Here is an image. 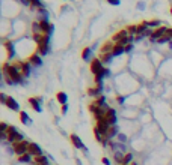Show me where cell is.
<instances>
[{
    "label": "cell",
    "mask_w": 172,
    "mask_h": 165,
    "mask_svg": "<svg viewBox=\"0 0 172 165\" xmlns=\"http://www.w3.org/2000/svg\"><path fill=\"white\" fill-rule=\"evenodd\" d=\"M3 75L12 78L15 84H23L24 82V77L21 74V62H17V63H5L3 65Z\"/></svg>",
    "instance_id": "6da1fadb"
},
{
    "label": "cell",
    "mask_w": 172,
    "mask_h": 165,
    "mask_svg": "<svg viewBox=\"0 0 172 165\" xmlns=\"http://www.w3.org/2000/svg\"><path fill=\"white\" fill-rule=\"evenodd\" d=\"M8 141L14 146V144H17V143L24 141V137H23V134L18 132V129H17L15 126H9V129H8Z\"/></svg>",
    "instance_id": "7a4b0ae2"
},
{
    "label": "cell",
    "mask_w": 172,
    "mask_h": 165,
    "mask_svg": "<svg viewBox=\"0 0 172 165\" xmlns=\"http://www.w3.org/2000/svg\"><path fill=\"white\" fill-rule=\"evenodd\" d=\"M29 146H30V143L26 141V140L21 141V143H17V144H14V153L18 155V156H23V155L29 153Z\"/></svg>",
    "instance_id": "3957f363"
},
{
    "label": "cell",
    "mask_w": 172,
    "mask_h": 165,
    "mask_svg": "<svg viewBox=\"0 0 172 165\" xmlns=\"http://www.w3.org/2000/svg\"><path fill=\"white\" fill-rule=\"evenodd\" d=\"M89 68H91V72H92L94 75H98V74H101V72L104 71V63H103L100 59H92Z\"/></svg>",
    "instance_id": "277c9868"
},
{
    "label": "cell",
    "mask_w": 172,
    "mask_h": 165,
    "mask_svg": "<svg viewBox=\"0 0 172 165\" xmlns=\"http://www.w3.org/2000/svg\"><path fill=\"white\" fill-rule=\"evenodd\" d=\"M89 111L94 114L95 120H101V119H104V117H106V110H104V108L97 107L95 104H91V105H89Z\"/></svg>",
    "instance_id": "5b68a950"
},
{
    "label": "cell",
    "mask_w": 172,
    "mask_h": 165,
    "mask_svg": "<svg viewBox=\"0 0 172 165\" xmlns=\"http://www.w3.org/2000/svg\"><path fill=\"white\" fill-rule=\"evenodd\" d=\"M168 29L169 27H165V26H160L159 29H154V32H153V36L150 38V41L151 42H157L160 38H163V36H166V33H168Z\"/></svg>",
    "instance_id": "8992f818"
},
{
    "label": "cell",
    "mask_w": 172,
    "mask_h": 165,
    "mask_svg": "<svg viewBox=\"0 0 172 165\" xmlns=\"http://www.w3.org/2000/svg\"><path fill=\"white\" fill-rule=\"evenodd\" d=\"M106 122L109 123V126H116V122H118L116 111L113 108H110V107L106 110Z\"/></svg>",
    "instance_id": "52a82bcc"
},
{
    "label": "cell",
    "mask_w": 172,
    "mask_h": 165,
    "mask_svg": "<svg viewBox=\"0 0 172 165\" xmlns=\"http://www.w3.org/2000/svg\"><path fill=\"white\" fill-rule=\"evenodd\" d=\"M70 140H71V143H73V146H74L76 149H80V150H83L85 153L88 152V149L85 147V144H83V141H82V138H80L79 135H76V134H71Z\"/></svg>",
    "instance_id": "ba28073f"
},
{
    "label": "cell",
    "mask_w": 172,
    "mask_h": 165,
    "mask_svg": "<svg viewBox=\"0 0 172 165\" xmlns=\"http://www.w3.org/2000/svg\"><path fill=\"white\" fill-rule=\"evenodd\" d=\"M40 24H41V30H43L44 35H51V33H53L54 26H53L51 23H48V20H43V21H40Z\"/></svg>",
    "instance_id": "9c48e42d"
},
{
    "label": "cell",
    "mask_w": 172,
    "mask_h": 165,
    "mask_svg": "<svg viewBox=\"0 0 172 165\" xmlns=\"http://www.w3.org/2000/svg\"><path fill=\"white\" fill-rule=\"evenodd\" d=\"M129 36H130L129 30H127V29H122V30H119V32H118V33L112 38V41L115 42V44H118V42H121L122 39H127Z\"/></svg>",
    "instance_id": "30bf717a"
},
{
    "label": "cell",
    "mask_w": 172,
    "mask_h": 165,
    "mask_svg": "<svg viewBox=\"0 0 172 165\" xmlns=\"http://www.w3.org/2000/svg\"><path fill=\"white\" fill-rule=\"evenodd\" d=\"M27 62H29L32 66H41V65H43V59H41V56L36 54V53L30 54L29 59H27Z\"/></svg>",
    "instance_id": "8fae6325"
},
{
    "label": "cell",
    "mask_w": 172,
    "mask_h": 165,
    "mask_svg": "<svg viewBox=\"0 0 172 165\" xmlns=\"http://www.w3.org/2000/svg\"><path fill=\"white\" fill-rule=\"evenodd\" d=\"M101 92H103V86H95V87H91V89L88 90V95L97 99V98L103 96V95H101Z\"/></svg>",
    "instance_id": "7c38bea8"
},
{
    "label": "cell",
    "mask_w": 172,
    "mask_h": 165,
    "mask_svg": "<svg viewBox=\"0 0 172 165\" xmlns=\"http://www.w3.org/2000/svg\"><path fill=\"white\" fill-rule=\"evenodd\" d=\"M29 104L32 105V108L36 113H41L43 111V108H41V98H29Z\"/></svg>",
    "instance_id": "4fadbf2b"
},
{
    "label": "cell",
    "mask_w": 172,
    "mask_h": 165,
    "mask_svg": "<svg viewBox=\"0 0 172 165\" xmlns=\"http://www.w3.org/2000/svg\"><path fill=\"white\" fill-rule=\"evenodd\" d=\"M29 153L35 158V156L43 155V150H41V147H40L36 143H30V146H29Z\"/></svg>",
    "instance_id": "5bb4252c"
},
{
    "label": "cell",
    "mask_w": 172,
    "mask_h": 165,
    "mask_svg": "<svg viewBox=\"0 0 172 165\" xmlns=\"http://www.w3.org/2000/svg\"><path fill=\"white\" fill-rule=\"evenodd\" d=\"M113 48H115V45H113V42L107 41L103 47H101V50H100V54H112V51H113Z\"/></svg>",
    "instance_id": "9a60e30c"
},
{
    "label": "cell",
    "mask_w": 172,
    "mask_h": 165,
    "mask_svg": "<svg viewBox=\"0 0 172 165\" xmlns=\"http://www.w3.org/2000/svg\"><path fill=\"white\" fill-rule=\"evenodd\" d=\"M6 107L9 108V110H12V111H20V105H18V102L14 99V98H8V101H6Z\"/></svg>",
    "instance_id": "2e32d148"
},
{
    "label": "cell",
    "mask_w": 172,
    "mask_h": 165,
    "mask_svg": "<svg viewBox=\"0 0 172 165\" xmlns=\"http://www.w3.org/2000/svg\"><path fill=\"white\" fill-rule=\"evenodd\" d=\"M118 135H119V132H118V126H110L104 138H107V140L110 141L112 138H115V137H118Z\"/></svg>",
    "instance_id": "e0dca14e"
},
{
    "label": "cell",
    "mask_w": 172,
    "mask_h": 165,
    "mask_svg": "<svg viewBox=\"0 0 172 165\" xmlns=\"http://www.w3.org/2000/svg\"><path fill=\"white\" fill-rule=\"evenodd\" d=\"M33 164H36V165H48V158H47L45 155L35 156V158H33Z\"/></svg>",
    "instance_id": "ac0fdd59"
},
{
    "label": "cell",
    "mask_w": 172,
    "mask_h": 165,
    "mask_svg": "<svg viewBox=\"0 0 172 165\" xmlns=\"http://www.w3.org/2000/svg\"><path fill=\"white\" fill-rule=\"evenodd\" d=\"M56 99H57V102H59L60 105H67L68 95H67L65 92H57V95H56Z\"/></svg>",
    "instance_id": "d6986e66"
},
{
    "label": "cell",
    "mask_w": 172,
    "mask_h": 165,
    "mask_svg": "<svg viewBox=\"0 0 172 165\" xmlns=\"http://www.w3.org/2000/svg\"><path fill=\"white\" fill-rule=\"evenodd\" d=\"M30 63L29 62H21V74H23V77H29V74H30Z\"/></svg>",
    "instance_id": "ffe728a7"
},
{
    "label": "cell",
    "mask_w": 172,
    "mask_h": 165,
    "mask_svg": "<svg viewBox=\"0 0 172 165\" xmlns=\"http://www.w3.org/2000/svg\"><path fill=\"white\" fill-rule=\"evenodd\" d=\"M94 104H95L97 107H100V108H104V110H107V108H109V107H107V104H106V98H104V96L97 98V99L94 101Z\"/></svg>",
    "instance_id": "44dd1931"
},
{
    "label": "cell",
    "mask_w": 172,
    "mask_h": 165,
    "mask_svg": "<svg viewBox=\"0 0 172 165\" xmlns=\"http://www.w3.org/2000/svg\"><path fill=\"white\" fill-rule=\"evenodd\" d=\"M5 47H6V50H8V57L12 59V57L15 56V48H14L12 42H5Z\"/></svg>",
    "instance_id": "7402d4cb"
},
{
    "label": "cell",
    "mask_w": 172,
    "mask_h": 165,
    "mask_svg": "<svg viewBox=\"0 0 172 165\" xmlns=\"http://www.w3.org/2000/svg\"><path fill=\"white\" fill-rule=\"evenodd\" d=\"M20 120H21V123H24V125L32 123V120H30V117H29V114L26 111H20Z\"/></svg>",
    "instance_id": "603a6c76"
},
{
    "label": "cell",
    "mask_w": 172,
    "mask_h": 165,
    "mask_svg": "<svg viewBox=\"0 0 172 165\" xmlns=\"http://www.w3.org/2000/svg\"><path fill=\"white\" fill-rule=\"evenodd\" d=\"M18 161L23 162V164H29V162H33V156L30 153H26L23 156H18Z\"/></svg>",
    "instance_id": "cb8c5ba5"
},
{
    "label": "cell",
    "mask_w": 172,
    "mask_h": 165,
    "mask_svg": "<svg viewBox=\"0 0 172 165\" xmlns=\"http://www.w3.org/2000/svg\"><path fill=\"white\" fill-rule=\"evenodd\" d=\"M124 53H126V47H122V45H116V44H115V48H113L112 54H113V56H121V54H124Z\"/></svg>",
    "instance_id": "d4e9b609"
},
{
    "label": "cell",
    "mask_w": 172,
    "mask_h": 165,
    "mask_svg": "<svg viewBox=\"0 0 172 165\" xmlns=\"http://www.w3.org/2000/svg\"><path fill=\"white\" fill-rule=\"evenodd\" d=\"M91 56H92V48H89V47L83 48V51H82V59H83V60H89Z\"/></svg>",
    "instance_id": "484cf974"
},
{
    "label": "cell",
    "mask_w": 172,
    "mask_h": 165,
    "mask_svg": "<svg viewBox=\"0 0 172 165\" xmlns=\"http://www.w3.org/2000/svg\"><path fill=\"white\" fill-rule=\"evenodd\" d=\"M143 24L146 27H154V29H159L160 27V21L159 20H151V21H143Z\"/></svg>",
    "instance_id": "4316f807"
},
{
    "label": "cell",
    "mask_w": 172,
    "mask_h": 165,
    "mask_svg": "<svg viewBox=\"0 0 172 165\" xmlns=\"http://www.w3.org/2000/svg\"><path fill=\"white\" fill-rule=\"evenodd\" d=\"M124 156L126 155H122V152H115V162L118 165H122L124 164Z\"/></svg>",
    "instance_id": "83f0119b"
},
{
    "label": "cell",
    "mask_w": 172,
    "mask_h": 165,
    "mask_svg": "<svg viewBox=\"0 0 172 165\" xmlns=\"http://www.w3.org/2000/svg\"><path fill=\"white\" fill-rule=\"evenodd\" d=\"M112 57H113V54H100V57H98V59H100L104 65H107V63H110Z\"/></svg>",
    "instance_id": "f1b7e54d"
},
{
    "label": "cell",
    "mask_w": 172,
    "mask_h": 165,
    "mask_svg": "<svg viewBox=\"0 0 172 165\" xmlns=\"http://www.w3.org/2000/svg\"><path fill=\"white\" fill-rule=\"evenodd\" d=\"M146 30H148V27H146L143 23H142V24H139V26H137V36H142V38H143V35H145V32H146Z\"/></svg>",
    "instance_id": "f546056e"
},
{
    "label": "cell",
    "mask_w": 172,
    "mask_h": 165,
    "mask_svg": "<svg viewBox=\"0 0 172 165\" xmlns=\"http://www.w3.org/2000/svg\"><path fill=\"white\" fill-rule=\"evenodd\" d=\"M32 32H33V35H35V33H43V30H41V24L35 21V23L32 24Z\"/></svg>",
    "instance_id": "4dcf8cb0"
},
{
    "label": "cell",
    "mask_w": 172,
    "mask_h": 165,
    "mask_svg": "<svg viewBox=\"0 0 172 165\" xmlns=\"http://www.w3.org/2000/svg\"><path fill=\"white\" fill-rule=\"evenodd\" d=\"M127 30H129L130 36H137V26H129V27H126Z\"/></svg>",
    "instance_id": "1f68e13d"
},
{
    "label": "cell",
    "mask_w": 172,
    "mask_h": 165,
    "mask_svg": "<svg viewBox=\"0 0 172 165\" xmlns=\"http://www.w3.org/2000/svg\"><path fill=\"white\" fill-rule=\"evenodd\" d=\"M133 164V153H126L124 156V165H130Z\"/></svg>",
    "instance_id": "d6a6232c"
},
{
    "label": "cell",
    "mask_w": 172,
    "mask_h": 165,
    "mask_svg": "<svg viewBox=\"0 0 172 165\" xmlns=\"http://www.w3.org/2000/svg\"><path fill=\"white\" fill-rule=\"evenodd\" d=\"M30 6H35V8H38V9H43L44 8L41 0H30Z\"/></svg>",
    "instance_id": "836d02e7"
},
{
    "label": "cell",
    "mask_w": 172,
    "mask_h": 165,
    "mask_svg": "<svg viewBox=\"0 0 172 165\" xmlns=\"http://www.w3.org/2000/svg\"><path fill=\"white\" fill-rule=\"evenodd\" d=\"M8 129H9V125H6L5 122L0 123V132H6L8 134Z\"/></svg>",
    "instance_id": "e575fe53"
},
{
    "label": "cell",
    "mask_w": 172,
    "mask_h": 165,
    "mask_svg": "<svg viewBox=\"0 0 172 165\" xmlns=\"http://www.w3.org/2000/svg\"><path fill=\"white\" fill-rule=\"evenodd\" d=\"M172 39L171 38H169V36H168V35H166V36H163V38H160V39H159V41H157V44H166V42H171Z\"/></svg>",
    "instance_id": "d590c367"
},
{
    "label": "cell",
    "mask_w": 172,
    "mask_h": 165,
    "mask_svg": "<svg viewBox=\"0 0 172 165\" xmlns=\"http://www.w3.org/2000/svg\"><path fill=\"white\" fill-rule=\"evenodd\" d=\"M8 98H9V96H6L5 93H0V102H2V104H5V105H6V101H8Z\"/></svg>",
    "instance_id": "8d00e7d4"
},
{
    "label": "cell",
    "mask_w": 172,
    "mask_h": 165,
    "mask_svg": "<svg viewBox=\"0 0 172 165\" xmlns=\"http://www.w3.org/2000/svg\"><path fill=\"white\" fill-rule=\"evenodd\" d=\"M109 5H112V6H118L119 3H121V0H106Z\"/></svg>",
    "instance_id": "74e56055"
},
{
    "label": "cell",
    "mask_w": 172,
    "mask_h": 165,
    "mask_svg": "<svg viewBox=\"0 0 172 165\" xmlns=\"http://www.w3.org/2000/svg\"><path fill=\"white\" fill-rule=\"evenodd\" d=\"M116 102H118L119 105H122V104L126 102V98H124V96H118V98H116Z\"/></svg>",
    "instance_id": "f35d334b"
},
{
    "label": "cell",
    "mask_w": 172,
    "mask_h": 165,
    "mask_svg": "<svg viewBox=\"0 0 172 165\" xmlns=\"http://www.w3.org/2000/svg\"><path fill=\"white\" fill-rule=\"evenodd\" d=\"M118 140H119V143H121V141L126 143V141H127V137H126L124 134H119V135H118Z\"/></svg>",
    "instance_id": "ab89813d"
},
{
    "label": "cell",
    "mask_w": 172,
    "mask_h": 165,
    "mask_svg": "<svg viewBox=\"0 0 172 165\" xmlns=\"http://www.w3.org/2000/svg\"><path fill=\"white\" fill-rule=\"evenodd\" d=\"M103 75H104V78H107V77H110V69H107V68H104V71H103Z\"/></svg>",
    "instance_id": "60d3db41"
},
{
    "label": "cell",
    "mask_w": 172,
    "mask_h": 165,
    "mask_svg": "<svg viewBox=\"0 0 172 165\" xmlns=\"http://www.w3.org/2000/svg\"><path fill=\"white\" fill-rule=\"evenodd\" d=\"M3 77H5V81L8 82V84H11V86H12V84H15V81H14L12 78H9V77H6V75H3Z\"/></svg>",
    "instance_id": "b9f144b4"
},
{
    "label": "cell",
    "mask_w": 172,
    "mask_h": 165,
    "mask_svg": "<svg viewBox=\"0 0 172 165\" xmlns=\"http://www.w3.org/2000/svg\"><path fill=\"white\" fill-rule=\"evenodd\" d=\"M137 9L143 11V9H145V3H143V2H139V3H137Z\"/></svg>",
    "instance_id": "7bdbcfd3"
},
{
    "label": "cell",
    "mask_w": 172,
    "mask_h": 165,
    "mask_svg": "<svg viewBox=\"0 0 172 165\" xmlns=\"http://www.w3.org/2000/svg\"><path fill=\"white\" fill-rule=\"evenodd\" d=\"M101 162H103V165H110V161H109V158H103V159H101Z\"/></svg>",
    "instance_id": "ee69618b"
},
{
    "label": "cell",
    "mask_w": 172,
    "mask_h": 165,
    "mask_svg": "<svg viewBox=\"0 0 172 165\" xmlns=\"http://www.w3.org/2000/svg\"><path fill=\"white\" fill-rule=\"evenodd\" d=\"M131 50H133V44H129V45L126 47V53H130Z\"/></svg>",
    "instance_id": "f6af8a7d"
},
{
    "label": "cell",
    "mask_w": 172,
    "mask_h": 165,
    "mask_svg": "<svg viewBox=\"0 0 172 165\" xmlns=\"http://www.w3.org/2000/svg\"><path fill=\"white\" fill-rule=\"evenodd\" d=\"M68 111V105H62V114H67Z\"/></svg>",
    "instance_id": "bcb514c9"
},
{
    "label": "cell",
    "mask_w": 172,
    "mask_h": 165,
    "mask_svg": "<svg viewBox=\"0 0 172 165\" xmlns=\"http://www.w3.org/2000/svg\"><path fill=\"white\" fill-rule=\"evenodd\" d=\"M21 3H23L24 6H30V0H21Z\"/></svg>",
    "instance_id": "7dc6e473"
},
{
    "label": "cell",
    "mask_w": 172,
    "mask_h": 165,
    "mask_svg": "<svg viewBox=\"0 0 172 165\" xmlns=\"http://www.w3.org/2000/svg\"><path fill=\"white\" fill-rule=\"evenodd\" d=\"M166 35H168V36H169V38L172 39V29H171V27L168 29V33H166Z\"/></svg>",
    "instance_id": "c3c4849f"
},
{
    "label": "cell",
    "mask_w": 172,
    "mask_h": 165,
    "mask_svg": "<svg viewBox=\"0 0 172 165\" xmlns=\"http://www.w3.org/2000/svg\"><path fill=\"white\" fill-rule=\"evenodd\" d=\"M77 165H82V161H79V159H77Z\"/></svg>",
    "instance_id": "681fc988"
},
{
    "label": "cell",
    "mask_w": 172,
    "mask_h": 165,
    "mask_svg": "<svg viewBox=\"0 0 172 165\" xmlns=\"http://www.w3.org/2000/svg\"><path fill=\"white\" fill-rule=\"evenodd\" d=\"M169 47H171V48H172V42H169Z\"/></svg>",
    "instance_id": "f907efd6"
},
{
    "label": "cell",
    "mask_w": 172,
    "mask_h": 165,
    "mask_svg": "<svg viewBox=\"0 0 172 165\" xmlns=\"http://www.w3.org/2000/svg\"><path fill=\"white\" fill-rule=\"evenodd\" d=\"M130 165H137V164H136V162H133V164H130Z\"/></svg>",
    "instance_id": "816d5d0a"
},
{
    "label": "cell",
    "mask_w": 172,
    "mask_h": 165,
    "mask_svg": "<svg viewBox=\"0 0 172 165\" xmlns=\"http://www.w3.org/2000/svg\"><path fill=\"white\" fill-rule=\"evenodd\" d=\"M171 15H172V6H171Z\"/></svg>",
    "instance_id": "f5cc1de1"
},
{
    "label": "cell",
    "mask_w": 172,
    "mask_h": 165,
    "mask_svg": "<svg viewBox=\"0 0 172 165\" xmlns=\"http://www.w3.org/2000/svg\"><path fill=\"white\" fill-rule=\"evenodd\" d=\"M122 165H124V164H122Z\"/></svg>",
    "instance_id": "db71d44e"
}]
</instances>
